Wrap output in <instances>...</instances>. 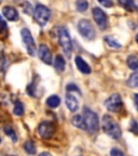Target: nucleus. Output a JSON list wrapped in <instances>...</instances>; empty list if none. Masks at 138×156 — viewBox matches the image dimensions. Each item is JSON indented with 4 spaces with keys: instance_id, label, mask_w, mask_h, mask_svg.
<instances>
[{
    "instance_id": "f257e3e1",
    "label": "nucleus",
    "mask_w": 138,
    "mask_h": 156,
    "mask_svg": "<svg viewBox=\"0 0 138 156\" xmlns=\"http://www.w3.org/2000/svg\"><path fill=\"white\" fill-rule=\"evenodd\" d=\"M102 127L103 130L106 132L109 136H111L112 139H120L122 136L121 128H120L119 124L112 118L110 115H104L102 119Z\"/></svg>"
},
{
    "instance_id": "f03ea898",
    "label": "nucleus",
    "mask_w": 138,
    "mask_h": 156,
    "mask_svg": "<svg viewBox=\"0 0 138 156\" xmlns=\"http://www.w3.org/2000/svg\"><path fill=\"white\" fill-rule=\"evenodd\" d=\"M57 34L58 41H59V44H61L63 51L65 52V54L68 58H70L71 52H72V41H71L70 35H69L67 29L63 26L58 27Z\"/></svg>"
},
{
    "instance_id": "7ed1b4c3",
    "label": "nucleus",
    "mask_w": 138,
    "mask_h": 156,
    "mask_svg": "<svg viewBox=\"0 0 138 156\" xmlns=\"http://www.w3.org/2000/svg\"><path fill=\"white\" fill-rule=\"evenodd\" d=\"M83 117H84L86 130L91 133H95L99 128V119L96 113H94L89 107H84L83 110Z\"/></svg>"
},
{
    "instance_id": "20e7f679",
    "label": "nucleus",
    "mask_w": 138,
    "mask_h": 156,
    "mask_svg": "<svg viewBox=\"0 0 138 156\" xmlns=\"http://www.w3.org/2000/svg\"><path fill=\"white\" fill-rule=\"evenodd\" d=\"M34 17L35 21L40 26H45L46 23L50 21V17H51V11L45 5H38L34 11Z\"/></svg>"
},
{
    "instance_id": "39448f33",
    "label": "nucleus",
    "mask_w": 138,
    "mask_h": 156,
    "mask_svg": "<svg viewBox=\"0 0 138 156\" xmlns=\"http://www.w3.org/2000/svg\"><path fill=\"white\" fill-rule=\"evenodd\" d=\"M78 29H79V33L81 34V36L84 37L87 40H93L95 38V35H96L95 28L91 23V21H89V20H80L78 23Z\"/></svg>"
},
{
    "instance_id": "423d86ee",
    "label": "nucleus",
    "mask_w": 138,
    "mask_h": 156,
    "mask_svg": "<svg viewBox=\"0 0 138 156\" xmlns=\"http://www.w3.org/2000/svg\"><path fill=\"white\" fill-rule=\"evenodd\" d=\"M21 36H22L23 41H24L25 46L27 48V51H28L29 55H35L36 53V44H35L34 37H32V33L28 28H23L22 32H21Z\"/></svg>"
},
{
    "instance_id": "0eeeda50",
    "label": "nucleus",
    "mask_w": 138,
    "mask_h": 156,
    "mask_svg": "<svg viewBox=\"0 0 138 156\" xmlns=\"http://www.w3.org/2000/svg\"><path fill=\"white\" fill-rule=\"evenodd\" d=\"M55 133V125L52 122H42L38 126V134L42 139H51Z\"/></svg>"
},
{
    "instance_id": "6e6552de",
    "label": "nucleus",
    "mask_w": 138,
    "mask_h": 156,
    "mask_svg": "<svg viewBox=\"0 0 138 156\" xmlns=\"http://www.w3.org/2000/svg\"><path fill=\"white\" fill-rule=\"evenodd\" d=\"M122 105H123V102H122V99L120 97V94H118V93L111 94L105 101V106L110 112H119L121 110Z\"/></svg>"
},
{
    "instance_id": "1a4fd4ad",
    "label": "nucleus",
    "mask_w": 138,
    "mask_h": 156,
    "mask_svg": "<svg viewBox=\"0 0 138 156\" xmlns=\"http://www.w3.org/2000/svg\"><path fill=\"white\" fill-rule=\"evenodd\" d=\"M92 14H93V19L96 22V24L98 25L100 29H106L108 26V17H107L106 13L103 11L100 8H93L92 10Z\"/></svg>"
},
{
    "instance_id": "9d476101",
    "label": "nucleus",
    "mask_w": 138,
    "mask_h": 156,
    "mask_svg": "<svg viewBox=\"0 0 138 156\" xmlns=\"http://www.w3.org/2000/svg\"><path fill=\"white\" fill-rule=\"evenodd\" d=\"M38 54H39V58H41V61L43 63L48 64H52V53L50 51V49L48 48V46L45 44H40L39 46V50H38Z\"/></svg>"
},
{
    "instance_id": "9b49d317",
    "label": "nucleus",
    "mask_w": 138,
    "mask_h": 156,
    "mask_svg": "<svg viewBox=\"0 0 138 156\" xmlns=\"http://www.w3.org/2000/svg\"><path fill=\"white\" fill-rule=\"evenodd\" d=\"M2 12L3 15L7 20L11 21V22H15L17 20L19 19V12H17V10L13 7H10V5H7L2 9Z\"/></svg>"
},
{
    "instance_id": "f8f14e48",
    "label": "nucleus",
    "mask_w": 138,
    "mask_h": 156,
    "mask_svg": "<svg viewBox=\"0 0 138 156\" xmlns=\"http://www.w3.org/2000/svg\"><path fill=\"white\" fill-rule=\"evenodd\" d=\"M66 105L71 112H76L79 108V101L72 93H67L66 95Z\"/></svg>"
},
{
    "instance_id": "ddd939ff",
    "label": "nucleus",
    "mask_w": 138,
    "mask_h": 156,
    "mask_svg": "<svg viewBox=\"0 0 138 156\" xmlns=\"http://www.w3.org/2000/svg\"><path fill=\"white\" fill-rule=\"evenodd\" d=\"M75 62H76V65H77V67H78V69L81 72V73H83V74H91V72H92V69H91V67H90V65L86 63V62L83 60L81 56H76V58H75Z\"/></svg>"
},
{
    "instance_id": "4468645a",
    "label": "nucleus",
    "mask_w": 138,
    "mask_h": 156,
    "mask_svg": "<svg viewBox=\"0 0 138 156\" xmlns=\"http://www.w3.org/2000/svg\"><path fill=\"white\" fill-rule=\"evenodd\" d=\"M71 122H72L73 126H76L79 129L86 130V125H85L84 117L81 116V115H75V116L71 118Z\"/></svg>"
},
{
    "instance_id": "2eb2a0df",
    "label": "nucleus",
    "mask_w": 138,
    "mask_h": 156,
    "mask_svg": "<svg viewBox=\"0 0 138 156\" xmlns=\"http://www.w3.org/2000/svg\"><path fill=\"white\" fill-rule=\"evenodd\" d=\"M46 104H48L49 107H51V108H56V107H58L59 104H61V98L56 94L51 95V97H49L46 99Z\"/></svg>"
},
{
    "instance_id": "dca6fc26",
    "label": "nucleus",
    "mask_w": 138,
    "mask_h": 156,
    "mask_svg": "<svg viewBox=\"0 0 138 156\" xmlns=\"http://www.w3.org/2000/svg\"><path fill=\"white\" fill-rule=\"evenodd\" d=\"M66 66V62L62 55H56L55 60H54V67L57 72H64Z\"/></svg>"
},
{
    "instance_id": "f3484780",
    "label": "nucleus",
    "mask_w": 138,
    "mask_h": 156,
    "mask_svg": "<svg viewBox=\"0 0 138 156\" xmlns=\"http://www.w3.org/2000/svg\"><path fill=\"white\" fill-rule=\"evenodd\" d=\"M119 3L127 11H136L138 9L134 0H119Z\"/></svg>"
},
{
    "instance_id": "a211bd4d",
    "label": "nucleus",
    "mask_w": 138,
    "mask_h": 156,
    "mask_svg": "<svg viewBox=\"0 0 138 156\" xmlns=\"http://www.w3.org/2000/svg\"><path fill=\"white\" fill-rule=\"evenodd\" d=\"M24 150L26 151L27 154L29 155H35L37 152V147H36V144H35L34 141L32 140H28L24 143Z\"/></svg>"
},
{
    "instance_id": "6ab92c4d",
    "label": "nucleus",
    "mask_w": 138,
    "mask_h": 156,
    "mask_svg": "<svg viewBox=\"0 0 138 156\" xmlns=\"http://www.w3.org/2000/svg\"><path fill=\"white\" fill-rule=\"evenodd\" d=\"M126 63H127V66L133 71L138 69V58L136 55H130L126 60Z\"/></svg>"
},
{
    "instance_id": "aec40b11",
    "label": "nucleus",
    "mask_w": 138,
    "mask_h": 156,
    "mask_svg": "<svg viewBox=\"0 0 138 156\" xmlns=\"http://www.w3.org/2000/svg\"><path fill=\"white\" fill-rule=\"evenodd\" d=\"M104 40H105V42L109 47H111V48H116V49L121 48V44H120L118 40H116L112 36H106L104 38Z\"/></svg>"
},
{
    "instance_id": "412c9836",
    "label": "nucleus",
    "mask_w": 138,
    "mask_h": 156,
    "mask_svg": "<svg viewBox=\"0 0 138 156\" xmlns=\"http://www.w3.org/2000/svg\"><path fill=\"white\" fill-rule=\"evenodd\" d=\"M76 9L81 13L85 12L89 9V2H87L86 0H78L77 2H76Z\"/></svg>"
},
{
    "instance_id": "4be33fe9",
    "label": "nucleus",
    "mask_w": 138,
    "mask_h": 156,
    "mask_svg": "<svg viewBox=\"0 0 138 156\" xmlns=\"http://www.w3.org/2000/svg\"><path fill=\"white\" fill-rule=\"evenodd\" d=\"M13 113H14L16 116H22V115L24 114V106H23V103L21 102V101H15Z\"/></svg>"
},
{
    "instance_id": "5701e85b",
    "label": "nucleus",
    "mask_w": 138,
    "mask_h": 156,
    "mask_svg": "<svg viewBox=\"0 0 138 156\" xmlns=\"http://www.w3.org/2000/svg\"><path fill=\"white\" fill-rule=\"evenodd\" d=\"M3 131H5V133L7 134V136H9L10 138H11V140H12L13 142L17 141V136H16V133H15L14 130L12 129V127L5 126V128H3Z\"/></svg>"
},
{
    "instance_id": "b1692460",
    "label": "nucleus",
    "mask_w": 138,
    "mask_h": 156,
    "mask_svg": "<svg viewBox=\"0 0 138 156\" xmlns=\"http://www.w3.org/2000/svg\"><path fill=\"white\" fill-rule=\"evenodd\" d=\"M129 86L131 88L138 89V73H134L129 79Z\"/></svg>"
},
{
    "instance_id": "393cba45",
    "label": "nucleus",
    "mask_w": 138,
    "mask_h": 156,
    "mask_svg": "<svg viewBox=\"0 0 138 156\" xmlns=\"http://www.w3.org/2000/svg\"><path fill=\"white\" fill-rule=\"evenodd\" d=\"M5 52H3L2 47L0 46V71H2L5 68Z\"/></svg>"
},
{
    "instance_id": "a878e982",
    "label": "nucleus",
    "mask_w": 138,
    "mask_h": 156,
    "mask_svg": "<svg viewBox=\"0 0 138 156\" xmlns=\"http://www.w3.org/2000/svg\"><path fill=\"white\" fill-rule=\"evenodd\" d=\"M7 22H5V20H3V17L0 15V34H3V33L7 30Z\"/></svg>"
},
{
    "instance_id": "bb28decb",
    "label": "nucleus",
    "mask_w": 138,
    "mask_h": 156,
    "mask_svg": "<svg viewBox=\"0 0 138 156\" xmlns=\"http://www.w3.org/2000/svg\"><path fill=\"white\" fill-rule=\"evenodd\" d=\"M97 1L106 8H110V7H112V5H113V0H97Z\"/></svg>"
},
{
    "instance_id": "cd10ccee",
    "label": "nucleus",
    "mask_w": 138,
    "mask_h": 156,
    "mask_svg": "<svg viewBox=\"0 0 138 156\" xmlns=\"http://www.w3.org/2000/svg\"><path fill=\"white\" fill-rule=\"evenodd\" d=\"M131 131L132 132H134V133H136V134H138V122H136V120H132V122H131Z\"/></svg>"
},
{
    "instance_id": "c85d7f7f",
    "label": "nucleus",
    "mask_w": 138,
    "mask_h": 156,
    "mask_svg": "<svg viewBox=\"0 0 138 156\" xmlns=\"http://www.w3.org/2000/svg\"><path fill=\"white\" fill-rule=\"evenodd\" d=\"M67 91L68 92H70V91H77V92L80 93V90H79V88L77 87L76 85H72V83H69V85H67Z\"/></svg>"
},
{
    "instance_id": "c756f323",
    "label": "nucleus",
    "mask_w": 138,
    "mask_h": 156,
    "mask_svg": "<svg viewBox=\"0 0 138 156\" xmlns=\"http://www.w3.org/2000/svg\"><path fill=\"white\" fill-rule=\"evenodd\" d=\"M110 156H124V153L118 149H112L110 152Z\"/></svg>"
},
{
    "instance_id": "7c9ffc66",
    "label": "nucleus",
    "mask_w": 138,
    "mask_h": 156,
    "mask_svg": "<svg viewBox=\"0 0 138 156\" xmlns=\"http://www.w3.org/2000/svg\"><path fill=\"white\" fill-rule=\"evenodd\" d=\"M134 102H135V105H136V107H137V110H138V93L134 94Z\"/></svg>"
},
{
    "instance_id": "2f4dec72",
    "label": "nucleus",
    "mask_w": 138,
    "mask_h": 156,
    "mask_svg": "<svg viewBox=\"0 0 138 156\" xmlns=\"http://www.w3.org/2000/svg\"><path fill=\"white\" fill-rule=\"evenodd\" d=\"M39 156H52L50 153H48V152H42V153L39 154Z\"/></svg>"
},
{
    "instance_id": "473e14b6",
    "label": "nucleus",
    "mask_w": 138,
    "mask_h": 156,
    "mask_svg": "<svg viewBox=\"0 0 138 156\" xmlns=\"http://www.w3.org/2000/svg\"><path fill=\"white\" fill-rule=\"evenodd\" d=\"M136 41H137V44H138V34L136 35Z\"/></svg>"
},
{
    "instance_id": "72a5a7b5",
    "label": "nucleus",
    "mask_w": 138,
    "mask_h": 156,
    "mask_svg": "<svg viewBox=\"0 0 138 156\" xmlns=\"http://www.w3.org/2000/svg\"><path fill=\"white\" fill-rule=\"evenodd\" d=\"M1 1H2V0H0V3H1Z\"/></svg>"
},
{
    "instance_id": "f704fd0d",
    "label": "nucleus",
    "mask_w": 138,
    "mask_h": 156,
    "mask_svg": "<svg viewBox=\"0 0 138 156\" xmlns=\"http://www.w3.org/2000/svg\"><path fill=\"white\" fill-rule=\"evenodd\" d=\"M0 142H1V139H0Z\"/></svg>"
},
{
    "instance_id": "c9c22d12",
    "label": "nucleus",
    "mask_w": 138,
    "mask_h": 156,
    "mask_svg": "<svg viewBox=\"0 0 138 156\" xmlns=\"http://www.w3.org/2000/svg\"><path fill=\"white\" fill-rule=\"evenodd\" d=\"M13 156H15V155H13Z\"/></svg>"
}]
</instances>
